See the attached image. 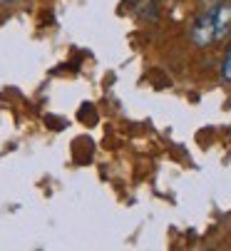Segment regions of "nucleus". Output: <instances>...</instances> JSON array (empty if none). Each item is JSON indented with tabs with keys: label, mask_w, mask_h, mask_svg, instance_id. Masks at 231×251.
Returning a JSON list of instances; mask_svg holds the SVG:
<instances>
[{
	"label": "nucleus",
	"mask_w": 231,
	"mask_h": 251,
	"mask_svg": "<svg viewBox=\"0 0 231 251\" xmlns=\"http://www.w3.org/2000/svg\"><path fill=\"white\" fill-rule=\"evenodd\" d=\"M214 40H216V27H214V18L209 10L206 15L197 18L194 25H191V43L197 48H209Z\"/></svg>",
	"instance_id": "obj_1"
},
{
	"label": "nucleus",
	"mask_w": 231,
	"mask_h": 251,
	"mask_svg": "<svg viewBox=\"0 0 231 251\" xmlns=\"http://www.w3.org/2000/svg\"><path fill=\"white\" fill-rule=\"evenodd\" d=\"M211 18H214V27H216V40H224L231 32V3H226V0L219 3L211 10Z\"/></svg>",
	"instance_id": "obj_2"
},
{
	"label": "nucleus",
	"mask_w": 231,
	"mask_h": 251,
	"mask_svg": "<svg viewBox=\"0 0 231 251\" xmlns=\"http://www.w3.org/2000/svg\"><path fill=\"white\" fill-rule=\"evenodd\" d=\"M221 77L226 80V82H231V50L226 52V57H224V65H221Z\"/></svg>",
	"instance_id": "obj_3"
},
{
	"label": "nucleus",
	"mask_w": 231,
	"mask_h": 251,
	"mask_svg": "<svg viewBox=\"0 0 231 251\" xmlns=\"http://www.w3.org/2000/svg\"><path fill=\"white\" fill-rule=\"evenodd\" d=\"M0 3H15V0H0Z\"/></svg>",
	"instance_id": "obj_4"
}]
</instances>
